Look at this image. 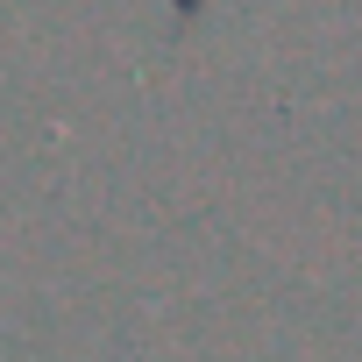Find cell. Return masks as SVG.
Instances as JSON below:
<instances>
[{
    "label": "cell",
    "mask_w": 362,
    "mask_h": 362,
    "mask_svg": "<svg viewBox=\"0 0 362 362\" xmlns=\"http://www.w3.org/2000/svg\"><path fill=\"white\" fill-rule=\"evenodd\" d=\"M163 8H170V15H177V22H192V15H199V8H206V0H163Z\"/></svg>",
    "instance_id": "obj_1"
}]
</instances>
